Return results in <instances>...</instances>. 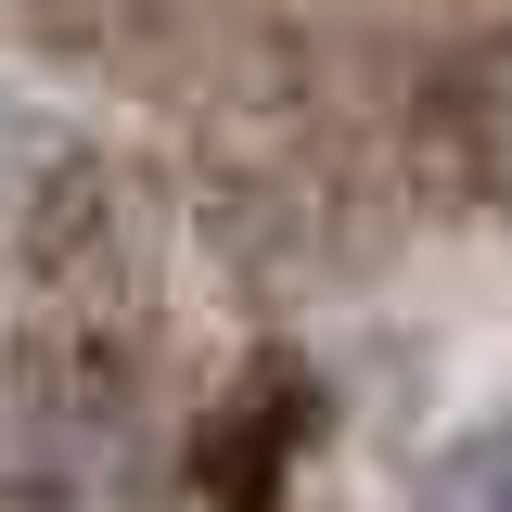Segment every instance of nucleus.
<instances>
[{
    "label": "nucleus",
    "mask_w": 512,
    "mask_h": 512,
    "mask_svg": "<svg viewBox=\"0 0 512 512\" xmlns=\"http://www.w3.org/2000/svg\"><path fill=\"white\" fill-rule=\"evenodd\" d=\"M0 512H103V461L52 423H0Z\"/></svg>",
    "instance_id": "1"
},
{
    "label": "nucleus",
    "mask_w": 512,
    "mask_h": 512,
    "mask_svg": "<svg viewBox=\"0 0 512 512\" xmlns=\"http://www.w3.org/2000/svg\"><path fill=\"white\" fill-rule=\"evenodd\" d=\"M423 512H512V410L461 423V436L423 461Z\"/></svg>",
    "instance_id": "2"
}]
</instances>
